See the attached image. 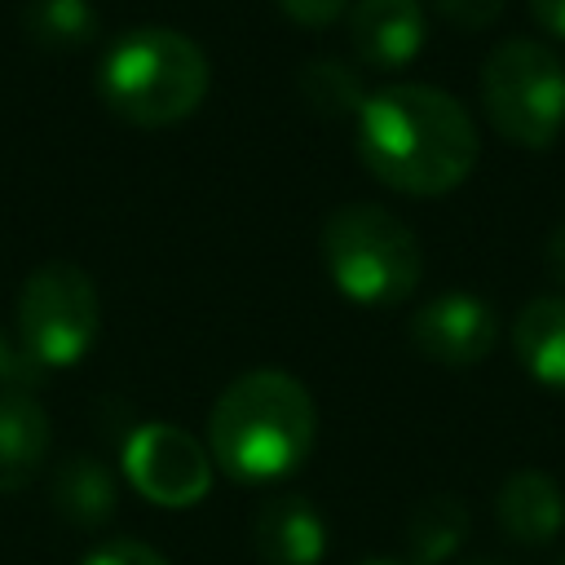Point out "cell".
<instances>
[{
  "instance_id": "6da1fadb",
  "label": "cell",
  "mask_w": 565,
  "mask_h": 565,
  "mask_svg": "<svg viewBox=\"0 0 565 565\" xmlns=\"http://www.w3.org/2000/svg\"><path fill=\"white\" fill-rule=\"evenodd\" d=\"M477 154L481 137L472 115L433 84H388L358 110V159L397 194H450L468 181Z\"/></svg>"
},
{
  "instance_id": "7a4b0ae2",
  "label": "cell",
  "mask_w": 565,
  "mask_h": 565,
  "mask_svg": "<svg viewBox=\"0 0 565 565\" xmlns=\"http://www.w3.org/2000/svg\"><path fill=\"white\" fill-rule=\"evenodd\" d=\"M318 437V411L309 388L278 371H243L212 406L207 415V441L212 459L234 481H278L296 472Z\"/></svg>"
},
{
  "instance_id": "3957f363",
  "label": "cell",
  "mask_w": 565,
  "mask_h": 565,
  "mask_svg": "<svg viewBox=\"0 0 565 565\" xmlns=\"http://www.w3.org/2000/svg\"><path fill=\"white\" fill-rule=\"evenodd\" d=\"M212 66L207 53L172 31V26H141L119 35L106 57L97 62V93L102 102L137 128H168L199 110L207 97Z\"/></svg>"
},
{
  "instance_id": "277c9868",
  "label": "cell",
  "mask_w": 565,
  "mask_h": 565,
  "mask_svg": "<svg viewBox=\"0 0 565 565\" xmlns=\"http://www.w3.org/2000/svg\"><path fill=\"white\" fill-rule=\"evenodd\" d=\"M322 260L344 300L388 309L415 296L424 278L419 238L380 203H344L322 225Z\"/></svg>"
},
{
  "instance_id": "5b68a950",
  "label": "cell",
  "mask_w": 565,
  "mask_h": 565,
  "mask_svg": "<svg viewBox=\"0 0 565 565\" xmlns=\"http://www.w3.org/2000/svg\"><path fill=\"white\" fill-rule=\"evenodd\" d=\"M481 110L494 132L525 150H547L565 132V62L556 49L512 35L481 66Z\"/></svg>"
},
{
  "instance_id": "8992f818",
  "label": "cell",
  "mask_w": 565,
  "mask_h": 565,
  "mask_svg": "<svg viewBox=\"0 0 565 565\" xmlns=\"http://www.w3.org/2000/svg\"><path fill=\"white\" fill-rule=\"evenodd\" d=\"M102 327V300L93 278L71 260L40 265L18 296V331L22 349L44 366H75Z\"/></svg>"
},
{
  "instance_id": "52a82bcc",
  "label": "cell",
  "mask_w": 565,
  "mask_h": 565,
  "mask_svg": "<svg viewBox=\"0 0 565 565\" xmlns=\"http://www.w3.org/2000/svg\"><path fill=\"white\" fill-rule=\"evenodd\" d=\"M128 481L159 508H190L212 486V455L185 428L146 424L124 446Z\"/></svg>"
},
{
  "instance_id": "ba28073f",
  "label": "cell",
  "mask_w": 565,
  "mask_h": 565,
  "mask_svg": "<svg viewBox=\"0 0 565 565\" xmlns=\"http://www.w3.org/2000/svg\"><path fill=\"white\" fill-rule=\"evenodd\" d=\"M411 344L437 366H477L499 344V313L472 291H441L411 313Z\"/></svg>"
},
{
  "instance_id": "9c48e42d",
  "label": "cell",
  "mask_w": 565,
  "mask_h": 565,
  "mask_svg": "<svg viewBox=\"0 0 565 565\" xmlns=\"http://www.w3.org/2000/svg\"><path fill=\"white\" fill-rule=\"evenodd\" d=\"M424 4L419 0H353L349 44L366 66L397 71L424 49Z\"/></svg>"
},
{
  "instance_id": "30bf717a",
  "label": "cell",
  "mask_w": 565,
  "mask_h": 565,
  "mask_svg": "<svg viewBox=\"0 0 565 565\" xmlns=\"http://www.w3.org/2000/svg\"><path fill=\"white\" fill-rule=\"evenodd\" d=\"M494 521L512 543L547 547L565 525V494H561L556 477L543 468L508 472L499 494H494Z\"/></svg>"
},
{
  "instance_id": "8fae6325",
  "label": "cell",
  "mask_w": 565,
  "mask_h": 565,
  "mask_svg": "<svg viewBox=\"0 0 565 565\" xmlns=\"http://www.w3.org/2000/svg\"><path fill=\"white\" fill-rule=\"evenodd\" d=\"M252 547L265 565H318L327 552L322 512L305 494L269 499L252 521Z\"/></svg>"
},
{
  "instance_id": "7c38bea8",
  "label": "cell",
  "mask_w": 565,
  "mask_h": 565,
  "mask_svg": "<svg viewBox=\"0 0 565 565\" xmlns=\"http://www.w3.org/2000/svg\"><path fill=\"white\" fill-rule=\"evenodd\" d=\"M49 455V415L31 393L0 388V494L31 486Z\"/></svg>"
},
{
  "instance_id": "4fadbf2b",
  "label": "cell",
  "mask_w": 565,
  "mask_h": 565,
  "mask_svg": "<svg viewBox=\"0 0 565 565\" xmlns=\"http://www.w3.org/2000/svg\"><path fill=\"white\" fill-rule=\"evenodd\" d=\"M516 362L530 380L565 393V296H534L512 322Z\"/></svg>"
},
{
  "instance_id": "5bb4252c",
  "label": "cell",
  "mask_w": 565,
  "mask_h": 565,
  "mask_svg": "<svg viewBox=\"0 0 565 565\" xmlns=\"http://www.w3.org/2000/svg\"><path fill=\"white\" fill-rule=\"evenodd\" d=\"M115 499L119 494H115L110 468L97 463V459H88V455L66 459L57 468V477H53V508L66 521H75V525H102V521H110Z\"/></svg>"
},
{
  "instance_id": "9a60e30c",
  "label": "cell",
  "mask_w": 565,
  "mask_h": 565,
  "mask_svg": "<svg viewBox=\"0 0 565 565\" xmlns=\"http://www.w3.org/2000/svg\"><path fill=\"white\" fill-rule=\"evenodd\" d=\"M463 539H468V503L455 494L424 499L406 521L411 565H441L463 547Z\"/></svg>"
},
{
  "instance_id": "2e32d148",
  "label": "cell",
  "mask_w": 565,
  "mask_h": 565,
  "mask_svg": "<svg viewBox=\"0 0 565 565\" xmlns=\"http://www.w3.org/2000/svg\"><path fill=\"white\" fill-rule=\"evenodd\" d=\"M26 31L44 49L62 53V49H79V44L93 40L97 13H93L88 0H35L26 9Z\"/></svg>"
},
{
  "instance_id": "e0dca14e",
  "label": "cell",
  "mask_w": 565,
  "mask_h": 565,
  "mask_svg": "<svg viewBox=\"0 0 565 565\" xmlns=\"http://www.w3.org/2000/svg\"><path fill=\"white\" fill-rule=\"evenodd\" d=\"M300 93H305V102L313 106V110H322V115H353V110H362V79L344 66V62H309L305 71H300Z\"/></svg>"
},
{
  "instance_id": "ac0fdd59",
  "label": "cell",
  "mask_w": 565,
  "mask_h": 565,
  "mask_svg": "<svg viewBox=\"0 0 565 565\" xmlns=\"http://www.w3.org/2000/svg\"><path fill=\"white\" fill-rule=\"evenodd\" d=\"M40 380H44V366H40L22 344H13V340L0 331V388L26 393V388L40 384Z\"/></svg>"
},
{
  "instance_id": "d6986e66",
  "label": "cell",
  "mask_w": 565,
  "mask_h": 565,
  "mask_svg": "<svg viewBox=\"0 0 565 565\" xmlns=\"http://www.w3.org/2000/svg\"><path fill=\"white\" fill-rule=\"evenodd\" d=\"M433 4H437V13L450 26H459V31H486L490 22H499V13H503L508 0H433Z\"/></svg>"
},
{
  "instance_id": "ffe728a7",
  "label": "cell",
  "mask_w": 565,
  "mask_h": 565,
  "mask_svg": "<svg viewBox=\"0 0 565 565\" xmlns=\"http://www.w3.org/2000/svg\"><path fill=\"white\" fill-rule=\"evenodd\" d=\"M84 565H172L168 556H159L150 543H137V539H115L97 552L84 556Z\"/></svg>"
},
{
  "instance_id": "44dd1931",
  "label": "cell",
  "mask_w": 565,
  "mask_h": 565,
  "mask_svg": "<svg viewBox=\"0 0 565 565\" xmlns=\"http://www.w3.org/2000/svg\"><path fill=\"white\" fill-rule=\"evenodd\" d=\"M282 4V13L291 18V22H300V26H327V22H335L353 0H278Z\"/></svg>"
},
{
  "instance_id": "7402d4cb",
  "label": "cell",
  "mask_w": 565,
  "mask_h": 565,
  "mask_svg": "<svg viewBox=\"0 0 565 565\" xmlns=\"http://www.w3.org/2000/svg\"><path fill=\"white\" fill-rule=\"evenodd\" d=\"M525 4H530L534 22H539L547 35H556V40L565 44V0H525Z\"/></svg>"
},
{
  "instance_id": "603a6c76",
  "label": "cell",
  "mask_w": 565,
  "mask_h": 565,
  "mask_svg": "<svg viewBox=\"0 0 565 565\" xmlns=\"http://www.w3.org/2000/svg\"><path fill=\"white\" fill-rule=\"evenodd\" d=\"M543 260H547V274H552L556 282H565V221L547 234V243H543Z\"/></svg>"
},
{
  "instance_id": "cb8c5ba5",
  "label": "cell",
  "mask_w": 565,
  "mask_h": 565,
  "mask_svg": "<svg viewBox=\"0 0 565 565\" xmlns=\"http://www.w3.org/2000/svg\"><path fill=\"white\" fill-rule=\"evenodd\" d=\"M468 565H503V561H490V556H481V561H468Z\"/></svg>"
},
{
  "instance_id": "d4e9b609",
  "label": "cell",
  "mask_w": 565,
  "mask_h": 565,
  "mask_svg": "<svg viewBox=\"0 0 565 565\" xmlns=\"http://www.w3.org/2000/svg\"><path fill=\"white\" fill-rule=\"evenodd\" d=\"M362 565H406V561H362Z\"/></svg>"
},
{
  "instance_id": "484cf974",
  "label": "cell",
  "mask_w": 565,
  "mask_h": 565,
  "mask_svg": "<svg viewBox=\"0 0 565 565\" xmlns=\"http://www.w3.org/2000/svg\"><path fill=\"white\" fill-rule=\"evenodd\" d=\"M556 565H565V556H561V561H556Z\"/></svg>"
}]
</instances>
